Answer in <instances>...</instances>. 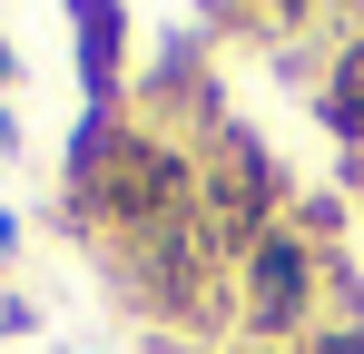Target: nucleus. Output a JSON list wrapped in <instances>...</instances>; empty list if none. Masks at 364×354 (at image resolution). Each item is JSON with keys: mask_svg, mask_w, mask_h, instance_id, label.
Here are the masks:
<instances>
[{"mask_svg": "<svg viewBox=\"0 0 364 354\" xmlns=\"http://www.w3.org/2000/svg\"><path fill=\"white\" fill-rule=\"evenodd\" d=\"M256 187H266V177H256V148H227V168H217V236H246L256 227Z\"/></svg>", "mask_w": 364, "mask_h": 354, "instance_id": "f257e3e1", "label": "nucleus"}, {"mask_svg": "<svg viewBox=\"0 0 364 354\" xmlns=\"http://www.w3.org/2000/svg\"><path fill=\"white\" fill-rule=\"evenodd\" d=\"M296 286H305V256L286 246V236H276V246L256 256V315H266V325H286V305H296Z\"/></svg>", "mask_w": 364, "mask_h": 354, "instance_id": "f03ea898", "label": "nucleus"}]
</instances>
